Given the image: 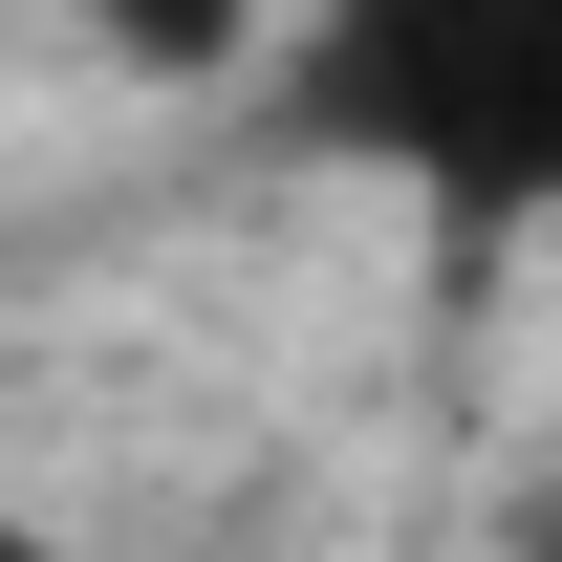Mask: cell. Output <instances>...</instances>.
Segmentation results:
<instances>
[{
  "mask_svg": "<svg viewBox=\"0 0 562 562\" xmlns=\"http://www.w3.org/2000/svg\"><path fill=\"white\" fill-rule=\"evenodd\" d=\"M281 131L390 173L454 238H519L562 216V0H303Z\"/></svg>",
  "mask_w": 562,
  "mask_h": 562,
  "instance_id": "1",
  "label": "cell"
},
{
  "mask_svg": "<svg viewBox=\"0 0 562 562\" xmlns=\"http://www.w3.org/2000/svg\"><path fill=\"white\" fill-rule=\"evenodd\" d=\"M87 22H109V44H131V66H216V44H238V22H260V0H87Z\"/></svg>",
  "mask_w": 562,
  "mask_h": 562,
  "instance_id": "2",
  "label": "cell"
},
{
  "mask_svg": "<svg viewBox=\"0 0 562 562\" xmlns=\"http://www.w3.org/2000/svg\"><path fill=\"white\" fill-rule=\"evenodd\" d=\"M0 562H66V541H44V519H22V497H0Z\"/></svg>",
  "mask_w": 562,
  "mask_h": 562,
  "instance_id": "3",
  "label": "cell"
},
{
  "mask_svg": "<svg viewBox=\"0 0 562 562\" xmlns=\"http://www.w3.org/2000/svg\"><path fill=\"white\" fill-rule=\"evenodd\" d=\"M519 562H562V497H541V519H519Z\"/></svg>",
  "mask_w": 562,
  "mask_h": 562,
  "instance_id": "4",
  "label": "cell"
}]
</instances>
